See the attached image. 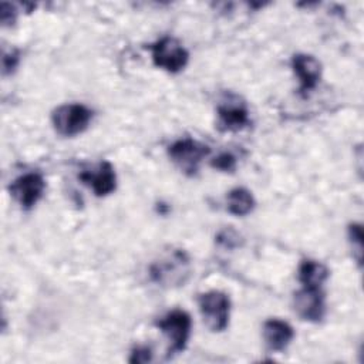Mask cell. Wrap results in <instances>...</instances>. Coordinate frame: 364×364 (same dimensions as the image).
<instances>
[{"mask_svg": "<svg viewBox=\"0 0 364 364\" xmlns=\"http://www.w3.org/2000/svg\"><path fill=\"white\" fill-rule=\"evenodd\" d=\"M149 277L161 287L183 286L191 277V257L183 249H171L156 257L149 266Z\"/></svg>", "mask_w": 364, "mask_h": 364, "instance_id": "obj_1", "label": "cell"}, {"mask_svg": "<svg viewBox=\"0 0 364 364\" xmlns=\"http://www.w3.org/2000/svg\"><path fill=\"white\" fill-rule=\"evenodd\" d=\"M92 119V111L80 102L63 104L51 114V122L57 134L63 136H75L82 134Z\"/></svg>", "mask_w": 364, "mask_h": 364, "instance_id": "obj_2", "label": "cell"}, {"mask_svg": "<svg viewBox=\"0 0 364 364\" xmlns=\"http://www.w3.org/2000/svg\"><path fill=\"white\" fill-rule=\"evenodd\" d=\"M148 48L151 50L154 64L171 74L182 71L189 61L188 50L178 38L171 36L161 37L155 43L149 44Z\"/></svg>", "mask_w": 364, "mask_h": 364, "instance_id": "obj_3", "label": "cell"}, {"mask_svg": "<svg viewBox=\"0 0 364 364\" xmlns=\"http://www.w3.org/2000/svg\"><path fill=\"white\" fill-rule=\"evenodd\" d=\"M198 304L206 327L213 333H220L229 326L230 300L220 290H209L198 296Z\"/></svg>", "mask_w": 364, "mask_h": 364, "instance_id": "obj_4", "label": "cell"}, {"mask_svg": "<svg viewBox=\"0 0 364 364\" xmlns=\"http://www.w3.org/2000/svg\"><path fill=\"white\" fill-rule=\"evenodd\" d=\"M210 152L209 146L189 136L179 138L168 146V156L186 175H196L199 165Z\"/></svg>", "mask_w": 364, "mask_h": 364, "instance_id": "obj_5", "label": "cell"}, {"mask_svg": "<svg viewBox=\"0 0 364 364\" xmlns=\"http://www.w3.org/2000/svg\"><path fill=\"white\" fill-rule=\"evenodd\" d=\"M156 327L166 336L169 341V355L185 350L192 328L191 316L185 310L176 309L166 313L156 321Z\"/></svg>", "mask_w": 364, "mask_h": 364, "instance_id": "obj_6", "label": "cell"}, {"mask_svg": "<svg viewBox=\"0 0 364 364\" xmlns=\"http://www.w3.org/2000/svg\"><path fill=\"white\" fill-rule=\"evenodd\" d=\"M218 128L225 132H236L250 124L246 104L235 94L226 97L218 104Z\"/></svg>", "mask_w": 364, "mask_h": 364, "instance_id": "obj_7", "label": "cell"}, {"mask_svg": "<svg viewBox=\"0 0 364 364\" xmlns=\"http://www.w3.org/2000/svg\"><path fill=\"white\" fill-rule=\"evenodd\" d=\"M9 189L23 209H31L43 198L46 181L40 172H27L16 178Z\"/></svg>", "mask_w": 364, "mask_h": 364, "instance_id": "obj_8", "label": "cell"}, {"mask_svg": "<svg viewBox=\"0 0 364 364\" xmlns=\"http://www.w3.org/2000/svg\"><path fill=\"white\" fill-rule=\"evenodd\" d=\"M293 309L300 318L318 323L326 314L324 293L321 289L301 287L293 296Z\"/></svg>", "mask_w": 364, "mask_h": 364, "instance_id": "obj_9", "label": "cell"}, {"mask_svg": "<svg viewBox=\"0 0 364 364\" xmlns=\"http://www.w3.org/2000/svg\"><path fill=\"white\" fill-rule=\"evenodd\" d=\"M291 68L299 80V92L303 97L317 87L321 78V64L314 55L306 53L294 54L291 58Z\"/></svg>", "mask_w": 364, "mask_h": 364, "instance_id": "obj_10", "label": "cell"}, {"mask_svg": "<svg viewBox=\"0 0 364 364\" xmlns=\"http://www.w3.org/2000/svg\"><path fill=\"white\" fill-rule=\"evenodd\" d=\"M80 179L100 198L112 193L117 188V175L114 166L108 161L100 162L92 169L82 171L80 173Z\"/></svg>", "mask_w": 364, "mask_h": 364, "instance_id": "obj_11", "label": "cell"}, {"mask_svg": "<svg viewBox=\"0 0 364 364\" xmlns=\"http://www.w3.org/2000/svg\"><path fill=\"white\" fill-rule=\"evenodd\" d=\"M263 340L270 351H284L294 337L293 327L280 318H269L263 324Z\"/></svg>", "mask_w": 364, "mask_h": 364, "instance_id": "obj_12", "label": "cell"}, {"mask_svg": "<svg viewBox=\"0 0 364 364\" xmlns=\"http://www.w3.org/2000/svg\"><path fill=\"white\" fill-rule=\"evenodd\" d=\"M328 277V269L318 260L306 259L300 263L297 270V279L303 287L321 289L323 283Z\"/></svg>", "mask_w": 364, "mask_h": 364, "instance_id": "obj_13", "label": "cell"}, {"mask_svg": "<svg viewBox=\"0 0 364 364\" xmlns=\"http://www.w3.org/2000/svg\"><path fill=\"white\" fill-rule=\"evenodd\" d=\"M255 198L246 188H235L226 196L228 212L235 216H246L255 209Z\"/></svg>", "mask_w": 364, "mask_h": 364, "instance_id": "obj_14", "label": "cell"}, {"mask_svg": "<svg viewBox=\"0 0 364 364\" xmlns=\"http://www.w3.org/2000/svg\"><path fill=\"white\" fill-rule=\"evenodd\" d=\"M348 240L351 243L353 252H355L354 257L358 264H361V255H363V229L360 223H351L348 226Z\"/></svg>", "mask_w": 364, "mask_h": 364, "instance_id": "obj_15", "label": "cell"}, {"mask_svg": "<svg viewBox=\"0 0 364 364\" xmlns=\"http://www.w3.org/2000/svg\"><path fill=\"white\" fill-rule=\"evenodd\" d=\"M236 158L230 152H222L210 161V166L222 172H233L236 169Z\"/></svg>", "mask_w": 364, "mask_h": 364, "instance_id": "obj_16", "label": "cell"}, {"mask_svg": "<svg viewBox=\"0 0 364 364\" xmlns=\"http://www.w3.org/2000/svg\"><path fill=\"white\" fill-rule=\"evenodd\" d=\"M218 243L228 247V249H233L236 246H239L240 243V235L237 232H235L233 229H223L218 237H216Z\"/></svg>", "mask_w": 364, "mask_h": 364, "instance_id": "obj_17", "label": "cell"}, {"mask_svg": "<svg viewBox=\"0 0 364 364\" xmlns=\"http://www.w3.org/2000/svg\"><path fill=\"white\" fill-rule=\"evenodd\" d=\"M18 63H20V53L17 50H10V51L4 53L1 57L3 74L4 75L11 74L16 70V67L18 65Z\"/></svg>", "mask_w": 364, "mask_h": 364, "instance_id": "obj_18", "label": "cell"}, {"mask_svg": "<svg viewBox=\"0 0 364 364\" xmlns=\"http://www.w3.org/2000/svg\"><path fill=\"white\" fill-rule=\"evenodd\" d=\"M152 360V351L149 347L145 346H138L131 351V357H129V363H149Z\"/></svg>", "mask_w": 364, "mask_h": 364, "instance_id": "obj_19", "label": "cell"}, {"mask_svg": "<svg viewBox=\"0 0 364 364\" xmlns=\"http://www.w3.org/2000/svg\"><path fill=\"white\" fill-rule=\"evenodd\" d=\"M17 17V11L14 9V6L9 4V3H1L0 4V20L3 26H11L14 24Z\"/></svg>", "mask_w": 364, "mask_h": 364, "instance_id": "obj_20", "label": "cell"}]
</instances>
